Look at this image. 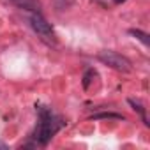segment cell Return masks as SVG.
I'll list each match as a JSON object with an SVG mask.
<instances>
[{
  "mask_svg": "<svg viewBox=\"0 0 150 150\" xmlns=\"http://www.w3.org/2000/svg\"><path fill=\"white\" fill-rule=\"evenodd\" d=\"M37 111H39V124L35 127L34 138L39 145H48V141L64 127L65 122L58 117H53L51 111L46 108H37Z\"/></svg>",
  "mask_w": 150,
  "mask_h": 150,
  "instance_id": "1",
  "label": "cell"
},
{
  "mask_svg": "<svg viewBox=\"0 0 150 150\" xmlns=\"http://www.w3.org/2000/svg\"><path fill=\"white\" fill-rule=\"evenodd\" d=\"M97 58H99L104 65H110V67H113V69H117V71H122V72H129V71H131V62H129L125 57H122L120 53H117V51H110V50L101 51V53L97 55Z\"/></svg>",
  "mask_w": 150,
  "mask_h": 150,
  "instance_id": "2",
  "label": "cell"
},
{
  "mask_svg": "<svg viewBox=\"0 0 150 150\" xmlns=\"http://www.w3.org/2000/svg\"><path fill=\"white\" fill-rule=\"evenodd\" d=\"M30 25H32V28L37 32V34H41V35H44V37H53V28H51V25L39 14V13H35V14H32L30 16Z\"/></svg>",
  "mask_w": 150,
  "mask_h": 150,
  "instance_id": "3",
  "label": "cell"
},
{
  "mask_svg": "<svg viewBox=\"0 0 150 150\" xmlns=\"http://www.w3.org/2000/svg\"><path fill=\"white\" fill-rule=\"evenodd\" d=\"M14 4L20 6L25 11H34V13L41 11V2L39 0H14Z\"/></svg>",
  "mask_w": 150,
  "mask_h": 150,
  "instance_id": "4",
  "label": "cell"
},
{
  "mask_svg": "<svg viewBox=\"0 0 150 150\" xmlns=\"http://www.w3.org/2000/svg\"><path fill=\"white\" fill-rule=\"evenodd\" d=\"M90 118H92V120H104V118L124 120V115H122V113H113V111H103V113H94Z\"/></svg>",
  "mask_w": 150,
  "mask_h": 150,
  "instance_id": "5",
  "label": "cell"
},
{
  "mask_svg": "<svg viewBox=\"0 0 150 150\" xmlns=\"http://www.w3.org/2000/svg\"><path fill=\"white\" fill-rule=\"evenodd\" d=\"M129 104L132 106V110H134V111H138V113H139V117H141L143 124H145V125H148V120H146V113H145L143 104H141L139 101H136V99H129Z\"/></svg>",
  "mask_w": 150,
  "mask_h": 150,
  "instance_id": "6",
  "label": "cell"
},
{
  "mask_svg": "<svg viewBox=\"0 0 150 150\" xmlns=\"http://www.w3.org/2000/svg\"><path fill=\"white\" fill-rule=\"evenodd\" d=\"M129 34H131L132 37H136L138 41H141L145 46H150V35H148V34H145V32H141V30H138V28H131Z\"/></svg>",
  "mask_w": 150,
  "mask_h": 150,
  "instance_id": "7",
  "label": "cell"
},
{
  "mask_svg": "<svg viewBox=\"0 0 150 150\" xmlns=\"http://www.w3.org/2000/svg\"><path fill=\"white\" fill-rule=\"evenodd\" d=\"M94 76H96V71H94V69H88V71L83 74V88H88V87H90V81H92Z\"/></svg>",
  "mask_w": 150,
  "mask_h": 150,
  "instance_id": "8",
  "label": "cell"
},
{
  "mask_svg": "<svg viewBox=\"0 0 150 150\" xmlns=\"http://www.w3.org/2000/svg\"><path fill=\"white\" fill-rule=\"evenodd\" d=\"M0 150H9V146H7L6 143H2V141H0Z\"/></svg>",
  "mask_w": 150,
  "mask_h": 150,
  "instance_id": "9",
  "label": "cell"
},
{
  "mask_svg": "<svg viewBox=\"0 0 150 150\" xmlns=\"http://www.w3.org/2000/svg\"><path fill=\"white\" fill-rule=\"evenodd\" d=\"M115 4H122V2H125V0H113Z\"/></svg>",
  "mask_w": 150,
  "mask_h": 150,
  "instance_id": "10",
  "label": "cell"
}]
</instances>
